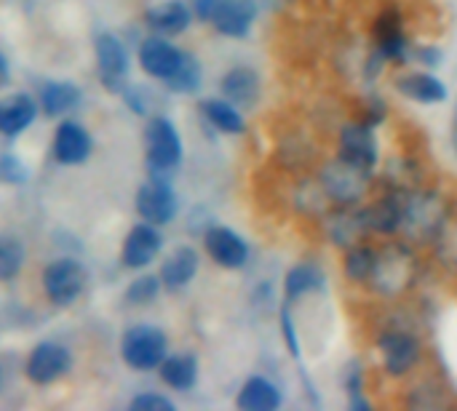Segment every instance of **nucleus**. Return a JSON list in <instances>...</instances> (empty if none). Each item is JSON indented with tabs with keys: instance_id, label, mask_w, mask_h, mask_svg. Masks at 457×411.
Returning <instances> with one entry per match:
<instances>
[{
	"instance_id": "12",
	"label": "nucleus",
	"mask_w": 457,
	"mask_h": 411,
	"mask_svg": "<svg viewBox=\"0 0 457 411\" xmlns=\"http://www.w3.org/2000/svg\"><path fill=\"white\" fill-rule=\"evenodd\" d=\"M335 152L348 158L351 163H359L364 169L378 171V166H380V144H378V136H375V126H370V123H364L359 118L345 120L337 128Z\"/></svg>"
},
{
	"instance_id": "9",
	"label": "nucleus",
	"mask_w": 457,
	"mask_h": 411,
	"mask_svg": "<svg viewBox=\"0 0 457 411\" xmlns=\"http://www.w3.org/2000/svg\"><path fill=\"white\" fill-rule=\"evenodd\" d=\"M193 13L225 37H246L257 16L249 0H193Z\"/></svg>"
},
{
	"instance_id": "34",
	"label": "nucleus",
	"mask_w": 457,
	"mask_h": 411,
	"mask_svg": "<svg viewBox=\"0 0 457 411\" xmlns=\"http://www.w3.org/2000/svg\"><path fill=\"white\" fill-rule=\"evenodd\" d=\"M78 102H80V91L72 83H46L40 91V107L51 118L75 110Z\"/></svg>"
},
{
	"instance_id": "33",
	"label": "nucleus",
	"mask_w": 457,
	"mask_h": 411,
	"mask_svg": "<svg viewBox=\"0 0 457 411\" xmlns=\"http://www.w3.org/2000/svg\"><path fill=\"white\" fill-rule=\"evenodd\" d=\"M161 380L171 390H190L198 382V361L195 356L179 353V356H166L158 366Z\"/></svg>"
},
{
	"instance_id": "10",
	"label": "nucleus",
	"mask_w": 457,
	"mask_h": 411,
	"mask_svg": "<svg viewBox=\"0 0 457 411\" xmlns=\"http://www.w3.org/2000/svg\"><path fill=\"white\" fill-rule=\"evenodd\" d=\"M120 353L131 369L150 372V369H158L161 361L169 356V342H166V334L155 326H134L123 334Z\"/></svg>"
},
{
	"instance_id": "39",
	"label": "nucleus",
	"mask_w": 457,
	"mask_h": 411,
	"mask_svg": "<svg viewBox=\"0 0 457 411\" xmlns=\"http://www.w3.org/2000/svg\"><path fill=\"white\" fill-rule=\"evenodd\" d=\"M131 411H174V404L163 396L145 393V396H137L131 401Z\"/></svg>"
},
{
	"instance_id": "24",
	"label": "nucleus",
	"mask_w": 457,
	"mask_h": 411,
	"mask_svg": "<svg viewBox=\"0 0 457 411\" xmlns=\"http://www.w3.org/2000/svg\"><path fill=\"white\" fill-rule=\"evenodd\" d=\"M220 91L228 102L246 110V107L257 104V99L262 94V80H260L257 70H252V67H233L220 80Z\"/></svg>"
},
{
	"instance_id": "14",
	"label": "nucleus",
	"mask_w": 457,
	"mask_h": 411,
	"mask_svg": "<svg viewBox=\"0 0 457 411\" xmlns=\"http://www.w3.org/2000/svg\"><path fill=\"white\" fill-rule=\"evenodd\" d=\"M287 203L289 209L300 217V219H311V222H319L324 217V211L332 206V201L327 198L316 171H308V174H295L289 177V185H287Z\"/></svg>"
},
{
	"instance_id": "7",
	"label": "nucleus",
	"mask_w": 457,
	"mask_h": 411,
	"mask_svg": "<svg viewBox=\"0 0 457 411\" xmlns=\"http://www.w3.org/2000/svg\"><path fill=\"white\" fill-rule=\"evenodd\" d=\"M372 48L388 62V64H407L410 62V35H407V19L404 11L396 3H386L375 19H372Z\"/></svg>"
},
{
	"instance_id": "6",
	"label": "nucleus",
	"mask_w": 457,
	"mask_h": 411,
	"mask_svg": "<svg viewBox=\"0 0 457 411\" xmlns=\"http://www.w3.org/2000/svg\"><path fill=\"white\" fill-rule=\"evenodd\" d=\"M407 190H410V187H399V185L383 182V179L378 177V190H375L372 198L361 206L364 222H367V230H370V238L383 241V238H394V235L402 233Z\"/></svg>"
},
{
	"instance_id": "38",
	"label": "nucleus",
	"mask_w": 457,
	"mask_h": 411,
	"mask_svg": "<svg viewBox=\"0 0 457 411\" xmlns=\"http://www.w3.org/2000/svg\"><path fill=\"white\" fill-rule=\"evenodd\" d=\"M161 286H163V284H161V278H155V275L137 278V281L129 286L126 300H129L131 305H147V302H153V300L158 297Z\"/></svg>"
},
{
	"instance_id": "37",
	"label": "nucleus",
	"mask_w": 457,
	"mask_h": 411,
	"mask_svg": "<svg viewBox=\"0 0 457 411\" xmlns=\"http://www.w3.org/2000/svg\"><path fill=\"white\" fill-rule=\"evenodd\" d=\"M278 326H281V340L289 350L292 358H300L303 356V348H300V334H297V326H295V318H292V302L284 300L281 310H278Z\"/></svg>"
},
{
	"instance_id": "3",
	"label": "nucleus",
	"mask_w": 457,
	"mask_h": 411,
	"mask_svg": "<svg viewBox=\"0 0 457 411\" xmlns=\"http://www.w3.org/2000/svg\"><path fill=\"white\" fill-rule=\"evenodd\" d=\"M372 353L378 361V372L391 382H404L428 364L426 340L418 334V329L402 321H388L378 329L372 340Z\"/></svg>"
},
{
	"instance_id": "35",
	"label": "nucleus",
	"mask_w": 457,
	"mask_h": 411,
	"mask_svg": "<svg viewBox=\"0 0 457 411\" xmlns=\"http://www.w3.org/2000/svg\"><path fill=\"white\" fill-rule=\"evenodd\" d=\"M166 86L174 91V94H193L198 86H201V64L193 59V56H187L185 53V62H182V67L166 80Z\"/></svg>"
},
{
	"instance_id": "5",
	"label": "nucleus",
	"mask_w": 457,
	"mask_h": 411,
	"mask_svg": "<svg viewBox=\"0 0 457 411\" xmlns=\"http://www.w3.org/2000/svg\"><path fill=\"white\" fill-rule=\"evenodd\" d=\"M457 399L450 380L439 369H434L428 364L402 382V393H399V407L402 409L445 411L453 409Z\"/></svg>"
},
{
	"instance_id": "31",
	"label": "nucleus",
	"mask_w": 457,
	"mask_h": 411,
	"mask_svg": "<svg viewBox=\"0 0 457 411\" xmlns=\"http://www.w3.org/2000/svg\"><path fill=\"white\" fill-rule=\"evenodd\" d=\"M201 115L222 134H230V136H238L246 131V120L241 115V107H236L233 102H228L225 96H217V99H204L201 102Z\"/></svg>"
},
{
	"instance_id": "4",
	"label": "nucleus",
	"mask_w": 457,
	"mask_h": 411,
	"mask_svg": "<svg viewBox=\"0 0 457 411\" xmlns=\"http://www.w3.org/2000/svg\"><path fill=\"white\" fill-rule=\"evenodd\" d=\"M316 177L335 206H364L378 190V171L351 163L337 152L319 160Z\"/></svg>"
},
{
	"instance_id": "19",
	"label": "nucleus",
	"mask_w": 457,
	"mask_h": 411,
	"mask_svg": "<svg viewBox=\"0 0 457 411\" xmlns=\"http://www.w3.org/2000/svg\"><path fill=\"white\" fill-rule=\"evenodd\" d=\"M185 62V53L169 43L166 37H147L142 45H139V64L147 75L158 78V80H169Z\"/></svg>"
},
{
	"instance_id": "25",
	"label": "nucleus",
	"mask_w": 457,
	"mask_h": 411,
	"mask_svg": "<svg viewBox=\"0 0 457 411\" xmlns=\"http://www.w3.org/2000/svg\"><path fill=\"white\" fill-rule=\"evenodd\" d=\"M96 64H99V78L110 88H120L126 70H129V56L123 43L115 35H99L96 37Z\"/></svg>"
},
{
	"instance_id": "1",
	"label": "nucleus",
	"mask_w": 457,
	"mask_h": 411,
	"mask_svg": "<svg viewBox=\"0 0 457 411\" xmlns=\"http://www.w3.org/2000/svg\"><path fill=\"white\" fill-rule=\"evenodd\" d=\"M423 270H426L423 249L412 246L402 235L383 238L378 241L375 270L364 292L380 305H402L418 292L423 281Z\"/></svg>"
},
{
	"instance_id": "29",
	"label": "nucleus",
	"mask_w": 457,
	"mask_h": 411,
	"mask_svg": "<svg viewBox=\"0 0 457 411\" xmlns=\"http://www.w3.org/2000/svg\"><path fill=\"white\" fill-rule=\"evenodd\" d=\"M145 19L161 35H179V32H185L190 27L193 11L182 0H166V3H158L153 8H147Z\"/></svg>"
},
{
	"instance_id": "41",
	"label": "nucleus",
	"mask_w": 457,
	"mask_h": 411,
	"mask_svg": "<svg viewBox=\"0 0 457 411\" xmlns=\"http://www.w3.org/2000/svg\"><path fill=\"white\" fill-rule=\"evenodd\" d=\"M8 83V62H5V56L0 53V88Z\"/></svg>"
},
{
	"instance_id": "27",
	"label": "nucleus",
	"mask_w": 457,
	"mask_h": 411,
	"mask_svg": "<svg viewBox=\"0 0 457 411\" xmlns=\"http://www.w3.org/2000/svg\"><path fill=\"white\" fill-rule=\"evenodd\" d=\"M324 286H327V275H324L321 265H316V262H297L284 275V297L292 305L311 294L324 292Z\"/></svg>"
},
{
	"instance_id": "16",
	"label": "nucleus",
	"mask_w": 457,
	"mask_h": 411,
	"mask_svg": "<svg viewBox=\"0 0 457 411\" xmlns=\"http://www.w3.org/2000/svg\"><path fill=\"white\" fill-rule=\"evenodd\" d=\"M86 286V270L75 259H56L43 273V289L54 305H70Z\"/></svg>"
},
{
	"instance_id": "40",
	"label": "nucleus",
	"mask_w": 457,
	"mask_h": 411,
	"mask_svg": "<svg viewBox=\"0 0 457 411\" xmlns=\"http://www.w3.org/2000/svg\"><path fill=\"white\" fill-rule=\"evenodd\" d=\"M21 174H24V171H21V166H16V160H13V158H3V160H0V177H5V179H13V182H16V179H24Z\"/></svg>"
},
{
	"instance_id": "23",
	"label": "nucleus",
	"mask_w": 457,
	"mask_h": 411,
	"mask_svg": "<svg viewBox=\"0 0 457 411\" xmlns=\"http://www.w3.org/2000/svg\"><path fill=\"white\" fill-rule=\"evenodd\" d=\"M161 246H163V238L155 230V225H150V222L137 225L126 235V243H123V265L131 267V270L147 267L158 257Z\"/></svg>"
},
{
	"instance_id": "13",
	"label": "nucleus",
	"mask_w": 457,
	"mask_h": 411,
	"mask_svg": "<svg viewBox=\"0 0 457 411\" xmlns=\"http://www.w3.org/2000/svg\"><path fill=\"white\" fill-rule=\"evenodd\" d=\"M147 163L155 174H166L182 160V139L169 118H153L145 131Z\"/></svg>"
},
{
	"instance_id": "20",
	"label": "nucleus",
	"mask_w": 457,
	"mask_h": 411,
	"mask_svg": "<svg viewBox=\"0 0 457 411\" xmlns=\"http://www.w3.org/2000/svg\"><path fill=\"white\" fill-rule=\"evenodd\" d=\"M431 267L447 278V281H457V203L450 211V217L445 219V225L439 227V233L434 235L431 246L426 249Z\"/></svg>"
},
{
	"instance_id": "21",
	"label": "nucleus",
	"mask_w": 457,
	"mask_h": 411,
	"mask_svg": "<svg viewBox=\"0 0 457 411\" xmlns=\"http://www.w3.org/2000/svg\"><path fill=\"white\" fill-rule=\"evenodd\" d=\"M70 364H72V358H70V353L62 345L43 342L27 358V377L35 385H48V382L64 377L70 372Z\"/></svg>"
},
{
	"instance_id": "15",
	"label": "nucleus",
	"mask_w": 457,
	"mask_h": 411,
	"mask_svg": "<svg viewBox=\"0 0 457 411\" xmlns=\"http://www.w3.org/2000/svg\"><path fill=\"white\" fill-rule=\"evenodd\" d=\"M204 249L209 259L225 270H241L249 262V243L225 225H214L204 233Z\"/></svg>"
},
{
	"instance_id": "11",
	"label": "nucleus",
	"mask_w": 457,
	"mask_h": 411,
	"mask_svg": "<svg viewBox=\"0 0 457 411\" xmlns=\"http://www.w3.org/2000/svg\"><path fill=\"white\" fill-rule=\"evenodd\" d=\"M316 225H319L324 241L329 246H335L337 251L370 238L361 206H335L332 203Z\"/></svg>"
},
{
	"instance_id": "22",
	"label": "nucleus",
	"mask_w": 457,
	"mask_h": 411,
	"mask_svg": "<svg viewBox=\"0 0 457 411\" xmlns=\"http://www.w3.org/2000/svg\"><path fill=\"white\" fill-rule=\"evenodd\" d=\"M375 259H378V241L375 238H364L348 249L340 251V275L348 286L353 289H364L372 270H375Z\"/></svg>"
},
{
	"instance_id": "26",
	"label": "nucleus",
	"mask_w": 457,
	"mask_h": 411,
	"mask_svg": "<svg viewBox=\"0 0 457 411\" xmlns=\"http://www.w3.org/2000/svg\"><path fill=\"white\" fill-rule=\"evenodd\" d=\"M281 404H284L281 388L260 374L249 377L236 396V409L241 411H276L281 409Z\"/></svg>"
},
{
	"instance_id": "28",
	"label": "nucleus",
	"mask_w": 457,
	"mask_h": 411,
	"mask_svg": "<svg viewBox=\"0 0 457 411\" xmlns=\"http://www.w3.org/2000/svg\"><path fill=\"white\" fill-rule=\"evenodd\" d=\"M91 152V139L86 134L83 126L67 120L56 128V136H54V155L59 163L64 166H78L88 158Z\"/></svg>"
},
{
	"instance_id": "36",
	"label": "nucleus",
	"mask_w": 457,
	"mask_h": 411,
	"mask_svg": "<svg viewBox=\"0 0 457 411\" xmlns=\"http://www.w3.org/2000/svg\"><path fill=\"white\" fill-rule=\"evenodd\" d=\"M21 262H24L21 243L11 235H3L0 238V281H11L21 270Z\"/></svg>"
},
{
	"instance_id": "32",
	"label": "nucleus",
	"mask_w": 457,
	"mask_h": 411,
	"mask_svg": "<svg viewBox=\"0 0 457 411\" xmlns=\"http://www.w3.org/2000/svg\"><path fill=\"white\" fill-rule=\"evenodd\" d=\"M35 112L37 107L27 94H13L0 99V134L16 136L35 120Z\"/></svg>"
},
{
	"instance_id": "18",
	"label": "nucleus",
	"mask_w": 457,
	"mask_h": 411,
	"mask_svg": "<svg viewBox=\"0 0 457 411\" xmlns=\"http://www.w3.org/2000/svg\"><path fill=\"white\" fill-rule=\"evenodd\" d=\"M137 211L150 225H169L177 217V195L166 179L153 177L137 193Z\"/></svg>"
},
{
	"instance_id": "8",
	"label": "nucleus",
	"mask_w": 457,
	"mask_h": 411,
	"mask_svg": "<svg viewBox=\"0 0 457 411\" xmlns=\"http://www.w3.org/2000/svg\"><path fill=\"white\" fill-rule=\"evenodd\" d=\"M319 160H321V147L311 131H305L300 126H289L276 136L273 163L278 166L281 174L295 177V174L316 171Z\"/></svg>"
},
{
	"instance_id": "2",
	"label": "nucleus",
	"mask_w": 457,
	"mask_h": 411,
	"mask_svg": "<svg viewBox=\"0 0 457 411\" xmlns=\"http://www.w3.org/2000/svg\"><path fill=\"white\" fill-rule=\"evenodd\" d=\"M457 198L439 182H418L407 190L404 198V222L402 238L418 249H428L450 211L455 209Z\"/></svg>"
},
{
	"instance_id": "17",
	"label": "nucleus",
	"mask_w": 457,
	"mask_h": 411,
	"mask_svg": "<svg viewBox=\"0 0 457 411\" xmlns=\"http://www.w3.org/2000/svg\"><path fill=\"white\" fill-rule=\"evenodd\" d=\"M394 88L418 104H442L450 96L447 83L428 70H402L394 75Z\"/></svg>"
},
{
	"instance_id": "30",
	"label": "nucleus",
	"mask_w": 457,
	"mask_h": 411,
	"mask_svg": "<svg viewBox=\"0 0 457 411\" xmlns=\"http://www.w3.org/2000/svg\"><path fill=\"white\" fill-rule=\"evenodd\" d=\"M198 273V254L190 249V246H179L161 267V284L169 289V292H179L185 289Z\"/></svg>"
}]
</instances>
